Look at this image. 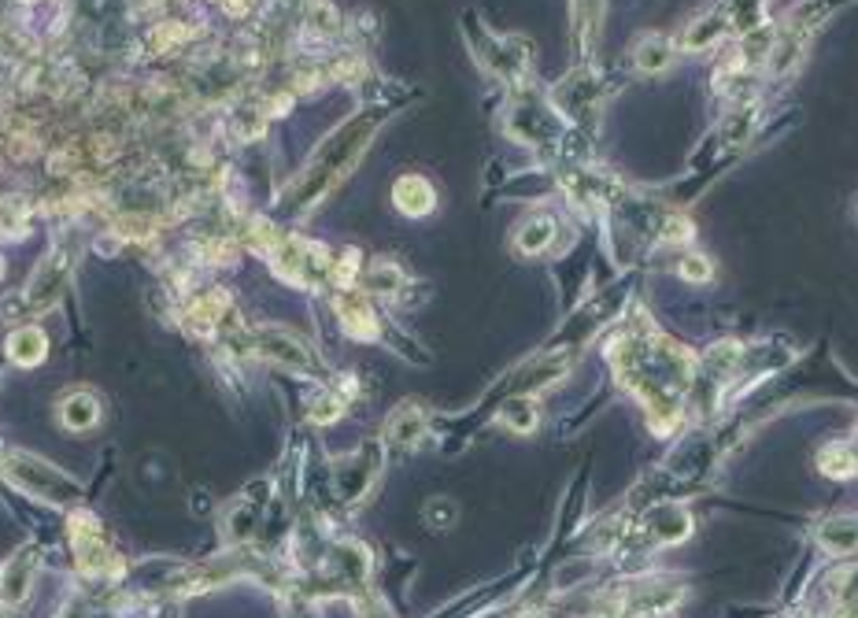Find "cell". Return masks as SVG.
Returning a JSON list of instances; mask_svg holds the SVG:
<instances>
[{"label": "cell", "instance_id": "cell-17", "mask_svg": "<svg viewBox=\"0 0 858 618\" xmlns=\"http://www.w3.org/2000/svg\"><path fill=\"white\" fill-rule=\"evenodd\" d=\"M500 419L508 423V429H514V434H533V429H537V404L526 397L508 400V408L500 411Z\"/></svg>", "mask_w": 858, "mask_h": 618}, {"label": "cell", "instance_id": "cell-12", "mask_svg": "<svg viewBox=\"0 0 858 618\" xmlns=\"http://www.w3.org/2000/svg\"><path fill=\"white\" fill-rule=\"evenodd\" d=\"M571 12H574V41L581 52L592 49L596 30H600V12H603V0H571Z\"/></svg>", "mask_w": 858, "mask_h": 618}, {"label": "cell", "instance_id": "cell-1", "mask_svg": "<svg viewBox=\"0 0 858 618\" xmlns=\"http://www.w3.org/2000/svg\"><path fill=\"white\" fill-rule=\"evenodd\" d=\"M370 138H374V119H367V115L363 119L345 123L341 130H333L319 145V152L311 156L307 171L293 182L285 204H293V208H311V204H319L330 190H337L341 178L351 175L356 159L363 156Z\"/></svg>", "mask_w": 858, "mask_h": 618}, {"label": "cell", "instance_id": "cell-13", "mask_svg": "<svg viewBox=\"0 0 858 618\" xmlns=\"http://www.w3.org/2000/svg\"><path fill=\"white\" fill-rule=\"evenodd\" d=\"M637 70H644V75H663V70H670L674 64V44L666 38H644L637 44Z\"/></svg>", "mask_w": 858, "mask_h": 618}, {"label": "cell", "instance_id": "cell-11", "mask_svg": "<svg viewBox=\"0 0 858 618\" xmlns=\"http://www.w3.org/2000/svg\"><path fill=\"white\" fill-rule=\"evenodd\" d=\"M552 241H555V219L540 215V219L522 222L518 234H514V248H518L522 256H537V253H545Z\"/></svg>", "mask_w": 858, "mask_h": 618}, {"label": "cell", "instance_id": "cell-6", "mask_svg": "<svg viewBox=\"0 0 858 618\" xmlns=\"http://www.w3.org/2000/svg\"><path fill=\"white\" fill-rule=\"evenodd\" d=\"M38 563H41L38 549H20L4 563V570H0V607H20L30 596Z\"/></svg>", "mask_w": 858, "mask_h": 618}, {"label": "cell", "instance_id": "cell-19", "mask_svg": "<svg viewBox=\"0 0 858 618\" xmlns=\"http://www.w3.org/2000/svg\"><path fill=\"white\" fill-rule=\"evenodd\" d=\"M222 308H226V293H207L204 300L193 304V319L201 322V330H212L222 319Z\"/></svg>", "mask_w": 858, "mask_h": 618}, {"label": "cell", "instance_id": "cell-10", "mask_svg": "<svg viewBox=\"0 0 858 618\" xmlns=\"http://www.w3.org/2000/svg\"><path fill=\"white\" fill-rule=\"evenodd\" d=\"M8 356H12L15 366H38L49 356V337L38 326H20L8 337Z\"/></svg>", "mask_w": 858, "mask_h": 618}, {"label": "cell", "instance_id": "cell-4", "mask_svg": "<svg viewBox=\"0 0 858 618\" xmlns=\"http://www.w3.org/2000/svg\"><path fill=\"white\" fill-rule=\"evenodd\" d=\"M252 348H256V356H264V360L274 366H289V371H300V374L319 371V356L307 348V342H300V337L289 334L282 326H259Z\"/></svg>", "mask_w": 858, "mask_h": 618}, {"label": "cell", "instance_id": "cell-16", "mask_svg": "<svg viewBox=\"0 0 858 618\" xmlns=\"http://www.w3.org/2000/svg\"><path fill=\"white\" fill-rule=\"evenodd\" d=\"M652 530H655L658 544H677V541H684V537H689L692 523H689V515H684L681 507H663V512L655 515Z\"/></svg>", "mask_w": 858, "mask_h": 618}, {"label": "cell", "instance_id": "cell-3", "mask_svg": "<svg viewBox=\"0 0 858 618\" xmlns=\"http://www.w3.org/2000/svg\"><path fill=\"white\" fill-rule=\"evenodd\" d=\"M71 271H75V253H71V248H52V253L38 263V271L30 274L26 289L20 293L23 308L30 311V316H44V311L56 308V300L63 297V289H67V282H71Z\"/></svg>", "mask_w": 858, "mask_h": 618}, {"label": "cell", "instance_id": "cell-15", "mask_svg": "<svg viewBox=\"0 0 858 618\" xmlns=\"http://www.w3.org/2000/svg\"><path fill=\"white\" fill-rule=\"evenodd\" d=\"M818 541L825 544L829 552H855L858 549V523L855 518H829L821 526Z\"/></svg>", "mask_w": 858, "mask_h": 618}, {"label": "cell", "instance_id": "cell-7", "mask_svg": "<svg viewBox=\"0 0 858 618\" xmlns=\"http://www.w3.org/2000/svg\"><path fill=\"white\" fill-rule=\"evenodd\" d=\"M56 419L63 429H71V434H89V429L101 423V400L89 389H71L60 397Z\"/></svg>", "mask_w": 858, "mask_h": 618}, {"label": "cell", "instance_id": "cell-20", "mask_svg": "<svg viewBox=\"0 0 858 618\" xmlns=\"http://www.w3.org/2000/svg\"><path fill=\"white\" fill-rule=\"evenodd\" d=\"M681 274H689L692 282H707V274H710V267H707V259L703 256H689L681 263Z\"/></svg>", "mask_w": 858, "mask_h": 618}, {"label": "cell", "instance_id": "cell-18", "mask_svg": "<svg viewBox=\"0 0 858 618\" xmlns=\"http://www.w3.org/2000/svg\"><path fill=\"white\" fill-rule=\"evenodd\" d=\"M821 471L833 474V478H851L858 471V460L851 455V448L847 445H829L825 452H821Z\"/></svg>", "mask_w": 858, "mask_h": 618}, {"label": "cell", "instance_id": "cell-14", "mask_svg": "<svg viewBox=\"0 0 858 618\" xmlns=\"http://www.w3.org/2000/svg\"><path fill=\"white\" fill-rule=\"evenodd\" d=\"M422 429H426V423H422V411L414 404H404L393 419H388L385 437L393 445H414L422 437Z\"/></svg>", "mask_w": 858, "mask_h": 618}, {"label": "cell", "instance_id": "cell-5", "mask_svg": "<svg viewBox=\"0 0 858 618\" xmlns=\"http://www.w3.org/2000/svg\"><path fill=\"white\" fill-rule=\"evenodd\" d=\"M75 555H78V567L86 575H107L115 563V552L107 549L101 526L93 523V515H75Z\"/></svg>", "mask_w": 858, "mask_h": 618}, {"label": "cell", "instance_id": "cell-9", "mask_svg": "<svg viewBox=\"0 0 858 618\" xmlns=\"http://www.w3.org/2000/svg\"><path fill=\"white\" fill-rule=\"evenodd\" d=\"M393 201H396V208H400L404 215L419 219V215H430V211H433L437 196H433V185L426 182V178H419V175H404L400 182H396V190H393Z\"/></svg>", "mask_w": 858, "mask_h": 618}, {"label": "cell", "instance_id": "cell-8", "mask_svg": "<svg viewBox=\"0 0 858 618\" xmlns=\"http://www.w3.org/2000/svg\"><path fill=\"white\" fill-rule=\"evenodd\" d=\"M382 471V460H377V448L367 445L363 455H356V460L348 463L345 471L337 474V489L345 500H359L363 492L370 489V481H374V474Z\"/></svg>", "mask_w": 858, "mask_h": 618}, {"label": "cell", "instance_id": "cell-2", "mask_svg": "<svg viewBox=\"0 0 858 618\" xmlns=\"http://www.w3.org/2000/svg\"><path fill=\"white\" fill-rule=\"evenodd\" d=\"M4 478L12 481L15 489H23V492H30V497L44 500V504H56V507L82 504V486H78V481L71 478L67 471L44 463L41 455L12 452L4 460Z\"/></svg>", "mask_w": 858, "mask_h": 618}]
</instances>
